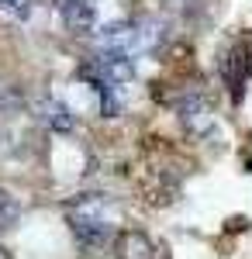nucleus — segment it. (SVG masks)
<instances>
[{"mask_svg": "<svg viewBox=\"0 0 252 259\" xmlns=\"http://www.w3.org/2000/svg\"><path fill=\"white\" fill-rule=\"evenodd\" d=\"M221 76L232 87V97L242 100V87H245V76H249V56H245V45H235L228 52V59H221Z\"/></svg>", "mask_w": 252, "mask_h": 259, "instance_id": "nucleus-4", "label": "nucleus"}, {"mask_svg": "<svg viewBox=\"0 0 252 259\" xmlns=\"http://www.w3.org/2000/svg\"><path fill=\"white\" fill-rule=\"evenodd\" d=\"M56 11L66 24V31H73V35H90L97 24V11L87 0H56Z\"/></svg>", "mask_w": 252, "mask_h": 259, "instance_id": "nucleus-2", "label": "nucleus"}, {"mask_svg": "<svg viewBox=\"0 0 252 259\" xmlns=\"http://www.w3.org/2000/svg\"><path fill=\"white\" fill-rule=\"evenodd\" d=\"M180 111H183L187 128H194L197 135H204V132L211 128V121H214L211 118V107H207V100H204V97H190L183 107H180Z\"/></svg>", "mask_w": 252, "mask_h": 259, "instance_id": "nucleus-6", "label": "nucleus"}, {"mask_svg": "<svg viewBox=\"0 0 252 259\" xmlns=\"http://www.w3.org/2000/svg\"><path fill=\"white\" fill-rule=\"evenodd\" d=\"M35 118L45 124V128H52V132H73L76 128V114L62 104V100H56V97H41V100H35Z\"/></svg>", "mask_w": 252, "mask_h": 259, "instance_id": "nucleus-3", "label": "nucleus"}, {"mask_svg": "<svg viewBox=\"0 0 252 259\" xmlns=\"http://www.w3.org/2000/svg\"><path fill=\"white\" fill-rule=\"evenodd\" d=\"M21 90L14 87V83H7V80H0V111H11V107H18L21 104Z\"/></svg>", "mask_w": 252, "mask_h": 259, "instance_id": "nucleus-9", "label": "nucleus"}, {"mask_svg": "<svg viewBox=\"0 0 252 259\" xmlns=\"http://www.w3.org/2000/svg\"><path fill=\"white\" fill-rule=\"evenodd\" d=\"M18 214H21V204L7 190H0V228H7V225H14L18 221Z\"/></svg>", "mask_w": 252, "mask_h": 259, "instance_id": "nucleus-7", "label": "nucleus"}, {"mask_svg": "<svg viewBox=\"0 0 252 259\" xmlns=\"http://www.w3.org/2000/svg\"><path fill=\"white\" fill-rule=\"evenodd\" d=\"M114 252H117V259H152V242L142 232L128 228V232H121L114 239Z\"/></svg>", "mask_w": 252, "mask_h": 259, "instance_id": "nucleus-5", "label": "nucleus"}, {"mask_svg": "<svg viewBox=\"0 0 252 259\" xmlns=\"http://www.w3.org/2000/svg\"><path fill=\"white\" fill-rule=\"evenodd\" d=\"M69 225L76 232V239L90 249H97L111 239V225H107V214H104V200L97 194H87L79 197L76 204H69Z\"/></svg>", "mask_w": 252, "mask_h": 259, "instance_id": "nucleus-1", "label": "nucleus"}, {"mask_svg": "<svg viewBox=\"0 0 252 259\" xmlns=\"http://www.w3.org/2000/svg\"><path fill=\"white\" fill-rule=\"evenodd\" d=\"M31 4L35 0H0V14H7V18H14V21H24V18H31Z\"/></svg>", "mask_w": 252, "mask_h": 259, "instance_id": "nucleus-8", "label": "nucleus"}]
</instances>
